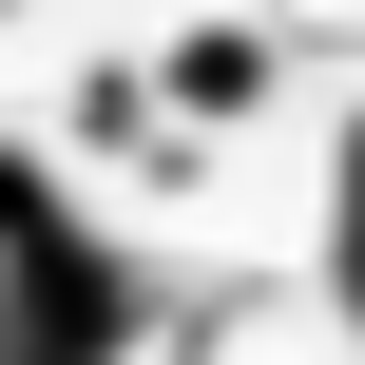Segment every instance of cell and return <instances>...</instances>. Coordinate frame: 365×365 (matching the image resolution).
<instances>
[{"label": "cell", "instance_id": "obj_1", "mask_svg": "<svg viewBox=\"0 0 365 365\" xmlns=\"http://www.w3.org/2000/svg\"><path fill=\"white\" fill-rule=\"evenodd\" d=\"M154 96H173V115L212 135V115H250V96H269V38H250V19H173V58H154Z\"/></svg>", "mask_w": 365, "mask_h": 365}, {"label": "cell", "instance_id": "obj_2", "mask_svg": "<svg viewBox=\"0 0 365 365\" xmlns=\"http://www.w3.org/2000/svg\"><path fill=\"white\" fill-rule=\"evenodd\" d=\"M346 308H365V154H346Z\"/></svg>", "mask_w": 365, "mask_h": 365}]
</instances>
